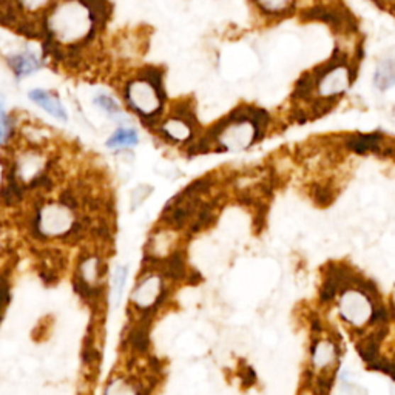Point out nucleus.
<instances>
[{
    "label": "nucleus",
    "instance_id": "nucleus-22",
    "mask_svg": "<svg viewBox=\"0 0 395 395\" xmlns=\"http://www.w3.org/2000/svg\"><path fill=\"white\" fill-rule=\"evenodd\" d=\"M128 278V267L126 265H118L113 272L111 278V289H113V303L119 304L122 300V295L126 291V283Z\"/></svg>",
    "mask_w": 395,
    "mask_h": 395
},
{
    "label": "nucleus",
    "instance_id": "nucleus-2",
    "mask_svg": "<svg viewBox=\"0 0 395 395\" xmlns=\"http://www.w3.org/2000/svg\"><path fill=\"white\" fill-rule=\"evenodd\" d=\"M270 115L257 105H238L213 126L203 131L187 153L190 156L208 153H236L247 150L265 139L270 126Z\"/></svg>",
    "mask_w": 395,
    "mask_h": 395
},
{
    "label": "nucleus",
    "instance_id": "nucleus-14",
    "mask_svg": "<svg viewBox=\"0 0 395 395\" xmlns=\"http://www.w3.org/2000/svg\"><path fill=\"white\" fill-rule=\"evenodd\" d=\"M105 265L104 260L98 253H89L81 258L77 265V284L81 286L82 294L89 292L90 295L94 294L96 289L99 287L101 279L104 277Z\"/></svg>",
    "mask_w": 395,
    "mask_h": 395
},
{
    "label": "nucleus",
    "instance_id": "nucleus-26",
    "mask_svg": "<svg viewBox=\"0 0 395 395\" xmlns=\"http://www.w3.org/2000/svg\"><path fill=\"white\" fill-rule=\"evenodd\" d=\"M8 138V133H6V130H5V127L0 124V144L4 143V139H6Z\"/></svg>",
    "mask_w": 395,
    "mask_h": 395
},
{
    "label": "nucleus",
    "instance_id": "nucleus-7",
    "mask_svg": "<svg viewBox=\"0 0 395 395\" xmlns=\"http://www.w3.org/2000/svg\"><path fill=\"white\" fill-rule=\"evenodd\" d=\"M110 43L109 56L115 57L118 64L130 69L135 68V64L144 57L148 47V38L145 36V31H143V26H139V28L118 33Z\"/></svg>",
    "mask_w": 395,
    "mask_h": 395
},
{
    "label": "nucleus",
    "instance_id": "nucleus-11",
    "mask_svg": "<svg viewBox=\"0 0 395 395\" xmlns=\"http://www.w3.org/2000/svg\"><path fill=\"white\" fill-rule=\"evenodd\" d=\"M301 19L304 22H323L332 26L335 31L345 33L355 28V21L347 11L340 6L330 5H317L312 8H307L301 13Z\"/></svg>",
    "mask_w": 395,
    "mask_h": 395
},
{
    "label": "nucleus",
    "instance_id": "nucleus-19",
    "mask_svg": "<svg viewBox=\"0 0 395 395\" xmlns=\"http://www.w3.org/2000/svg\"><path fill=\"white\" fill-rule=\"evenodd\" d=\"M374 85L380 91H386L395 87V59H384L377 65Z\"/></svg>",
    "mask_w": 395,
    "mask_h": 395
},
{
    "label": "nucleus",
    "instance_id": "nucleus-3",
    "mask_svg": "<svg viewBox=\"0 0 395 395\" xmlns=\"http://www.w3.org/2000/svg\"><path fill=\"white\" fill-rule=\"evenodd\" d=\"M165 69L156 65L135 67L122 76L119 94L122 105L130 116L139 119L145 128L152 130L169 109L165 90Z\"/></svg>",
    "mask_w": 395,
    "mask_h": 395
},
{
    "label": "nucleus",
    "instance_id": "nucleus-9",
    "mask_svg": "<svg viewBox=\"0 0 395 395\" xmlns=\"http://www.w3.org/2000/svg\"><path fill=\"white\" fill-rule=\"evenodd\" d=\"M164 277L160 272H145L133 291V304L139 311H152L164 298Z\"/></svg>",
    "mask_w": 395,
    "mask_h": 395
},
{
    "label": "nucleus",
    "instance_id": "nucleus-17",
    "mask_svg": "<svg viewBox=\"0 0 395 395\" xmlns=\"http://www.w3.org/2000/svg\"><path fill=\"white\" fill-rule=\"evenodd\" d=\"M139 131L135 127L119 126L113 130V133L105 140V147L109 150H133L139 144Z\"/></svg>",
    "mask_w": 395,
    "mask_h": 395
},
{
    "label": "nucleus",
    "instance_id": "nucleus-16",
    "mask_svg": "<svg viewBox=\"0 0 395 395\" xmlns=\"http://www.w3.org/2000/svg\"><path fill=\"white\" fill-rule=\"evenodd\" d=\"M386 145V136L380 131L350 135L345 139V147L357 155H382Z\"/></svg>",
    "mask_w": 395,
    "mask_h": 395
},
{
    "label": "nucleus",
    "instance_id": "nucleus-12",
    "mask_svg": "<svg viewBox=\"0 0 395 395\" xmlns=\"http://www.w3.org/2000/svg\"><path fill=\"white\" fill-rule=\"evenodd\" d=\"M338 346L329 337H320L311 347V374L318 375L323 372L337 371Z\"/></svg>",
    "mask_w": 395,
    "mask_h": 395
},
{
    "label": "nucleus",
    "instance_id": "nucleus-30",
    "mask_svg": "<svg viewBox=\"0 0 395 395\" xmlns=\"http://www.w3.org/2000/svg\"><path fill=\"white\" fill-rule=\"evenodd\" d=\"M394 115H395V109H394Z\"/></svg>",
    "mask_w": 395,
    "mask_h": 395
},
{
    "label": "nucleus",
    "instance_id": "nucleus-6",
    "mask_svg": "<svg viewBox=\"0 0 395 395\" xmlns=\"http://www.w3.org/2000/svg\"><path fill=\"white\" fill-rule=\"evenodd\" d=\"M338 315L347 326L362 330L372 324L377 303L363 289L349 286L338 294Z\"/></svg>",
    "mask_w": 395,
    "mask_h": 395
},
{
    "label": "nucleus",
    "instance_id": "nucleus-20",
    "mask_svg": "<svg viewBox=\"0 0 395 395\" xmlns=\"http://www.w3.org/2000/svg\"><path fill=\"white\" fill-rule=\"evenodd\" d=\"M93 104L94 107L101 110L104 115H107L109 118H116V116H122L126 113L122 104L115 98L113 94L109 93H98L93 98Z\"/></svg>",
    "mask_w": 395,
    "mask_h": 395
},
{
    "label": "nucleus",
    "instance_id": "nucleus-21",
    "mask_svg": "<svg viewBox=\"0 0 395 395\" xmlns=\"http://www.w3.org/2000/svg\"><path fill=\"white\" fill-rule=\"evenodd\" d=\"M258 10L266 16L289 14L295 6V0H253Z\"/></svg>",
    "mask_w": 395,
    "mask_h": 395
},
{
    "label": "nucleus",
    "instance_id": "nucleus-25",
    "mask_svg": "<svg viewBox=\"0 0 395 395\" xmlns=\"http://www.w3.org/2000/svg\"><path fill=\"white\" fill-rule=\"evenodd\" d=\"M312 199L318 206H329L333 199H335V193L329 187L324 186V184H317V186L312 187Z\"/></svg>",
    "mask_w": 395,
    "mask_h": 395
},
{
    "label": "nucleus",
    "instance_id": "nucleus-23",
    "mask_svg": "<svg viewBox=\"0 0 395 395\" xmlns=\"http://www.w3.org/2000/svg\"><path fill=\"white\" fill-rule=\"evenodd\" d=\"M155 187L152 184H139L130 191V210L135 212L140 206H144L145 201L152 196Z\"/></svg>",
    "mask_w": 395,
    "mask_h": 395
},
{
    "label": "nucleus",
    "instance_id": "nucleus-28",
    "mask_svg": "<svg viewBox=\"0 0 395 395\" xmlns=\"http://www.w3.org/2000/svg\"><path fill=\"white\" fill-rule=\"evenodd\" d=\"M4 113H2V104H0V116H2Z\"/></svg>",
    "mask_w": 395,
    "mask_h": 395
},
{
    "label": "nucleus",
    "instance_id": "nucleus-27",
    "mask_svg": "<svg viewBox=\"0 0 395 395\" xmlns=\"http://www.w3.org/2000/svg\"><path fill=\"white\" fill-rule=\"evenodd\" d=\"M391 395H395V386H391Z\"/></svg>",
    "mask_w": 395,
    "mask_h": 395
},
{
    "label": "nucleus",
    "instance_id": "nucleus-29",
    "mask_svg": "<svg viewBox=\"0 0 395 395\" xmlns=\"http://www.w3.org/2000/svg\"><path fill=\"white\" fill-rule=\"evenodd\" d=\"M374 2H375V4H380V2H382V0H374Z\"/></svg>",
    "mask_w": 395,
    "mask_h": 395
},
{
    "label": "nucleus",
    "instance_id": "nucleus-1",
    "mask_svg": "<svg viewBox=\"0 0 395 395\" xmlns=\"http://www.w3.org/2000/svg\"><path fill=\"white\" fill-rule=\"evenodd\" d=\"M109 0H57L42 19V47L47 59L68 68H87L98 56L111 17Z\"/></svg>",
    "mask_w": 395,
    "mask_h": 395
},
{
    "label": "nucleus",
    "instance_id": "nucleus-24",
    "mask_svg": "<svg viewBox=\"0 0 395 395\" xmlns=\"http://www.w3.org/2000/svg\"><path fill=\"white\" fill-rule=\"evenodd\" d=\"M104 395H139V391L135 383L127 379H115L107 384Z\"/></svg>",
    "mask_w": 395,
    "mask_h": 395
},
{
    "label": "nucleus",
    "instance_id": "nucleus-8",
    "mask_svg": "<svg viewBox=\"0 0 395 395\" xmlns=\"http://www.w3.org/2000/svg\"><path fill=\"white\" fill-rule=\"evenodd\" d=\"M179 238L181 232L174 230L172 227L161 224L153 229L145 244V257L153 261H167L174 253L179 252Z\"/></svg>",
    "mask_w": 395,
    "mask_h": 395
},
{
    "label": "nucleus",
    "instance_id": "nucleus-10",
    "mask_svg": "<svg viewBox=\"0 0 395 395\" xmlns=\"http://www.w3.org/2000/svg\"><path fill=\"white\" fill-rule=\"evenodd\" d=\"M355 79V68L340 65L324 73L317 84V98L337 99L343 94Z\"/></svg>",
    "mask_w": 395,
    "mask_h": 395
},
{
    "label": "nucleus",
    "instance_id": "nucleus-5",
    "mask_svg": "<svg viewBox=\"0 0 395 395\" xmlns=\"http://www.w3.org/2000/svg\"><path fill=\"white\" fill-rule=\"evenodd\" d=\"M152 131L167 145L187 152L204 130L199 124L195 104L187 98L170 102L165 115Z\"/></svg>",
    "mask_w": 395,
    "mask_h": 395
},
{
    "label": "nucleus",
    "instance_id": "nucleus-4",
    "mask_svg": "<svg viewBox=\"0 0 395 395\" xmlns=\"http://www.w3.org/2000/svg\"><path fill=\"white\" fill-rule=\"evenodd\" d=\"M31 206L30 230L40 241H62L81 233L84 218L81 216V199L74 189H68L51 199L45 195L36 196Z\"/></svg>",
    "mask_w": 395,
    "mask_h": 395
},
{
    "label": "nucleus",
    "instance_id": "nucleus-15",
    "mask_svg": "<svg viewBox=\"0 0 395 395\" xmlns=\"http://www.w3.org/2000/svg\"><path fill=\"white\" fill-rule=\"evenodd\" d=\"M28 99L36 104L40 110H43L50 115L51 118H55L59 122H68V113L62 99L59 98L57 91H51L47 89H33L28 91Z\"/></svg>",
    "mask_w": 395,
    "mask_h": 395
},
{
    "label": "nucleus",
    "instance_id": "nucleus-13",
    "mask_svg": "<svg viewBox=\"0 0 395 395\" xmlns=\"http://www.w3.org/2000/svg\"><path fill=\"white\" fill-rule=\"evenodd\" d=\"M5 62L13 76L19 79V81L25 77L34 76L43 68V57H40L36 51L26 47L6 55Z\"/></svg>",
    "mask_w": 395,
    "mask_h": 395
},
{
    "label": "nucleus",
    "instance_id": "nucleus-18",
    "mask_svg": "<svg viewBox=\"0 0 395 395\" xmlns=\"http://www.w3.org/2000/svg\"><path fill=\"white\" fill-rule=\"evenodd\" d=\"M317 84H318V77L313 73V69L303 73L295 84L292 99L298 101V102L312 101L315 93H317Z\"/></svg>",
    "mask_w": 395,
    "mask_h": 395
}]
</instances>
